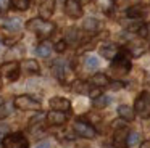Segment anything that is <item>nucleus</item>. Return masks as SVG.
<instances>
[{
	"label": "nucleus",
	"instance_id": "nucleus-1",
	"mask_svg": "<svg viewBox=\"0 0 150 148\" xmlns=\"http://www.w3.org/2000/svg\"><path fill=\"white\" fill-rule=\"evenodd\" d=\"M26 27L29 29V31L36 32L39 37L42 39H47L49 35L53 34V31H55V24L50 21H47V19L44 18H33L29 19V21L26 23Z\"/></svg>",
	"mask_w": 150,
	"mask_h": 148
},
{
	"label": "nucleus",
	"instance_id": "nucleus-2",
	"mask_svg": "<svg viewBox=\"0 0 150 148\" xmlns=\"http://www.w3.org/2000/svg\"><path fill=\"white\" fill-rule=\"evenodd\" d=\"M131 69V60L129 55L126 53V50H120V53L116 55V58L111 63V71H113L116 76H124L127 74Z\"/></svg>",
	"mask_w": 150,
	"mask_h": 148
},
{
	"label": "nucleus",
	"instance_id": "nucleus-3",
	"mask_svg": "<svg viewBox=\"0 0 150 148\" xmlns=\"http://www.w3.org/2000/svg\"><path fill=\"white\" fill-rule=\"evenodd\" d=\"M2 147L4 148H29V142L21 132H15V134H8L2 140Z\"/></svg>",
	"mask_w": 150,
	"mask_h": 148
},
{
	"label": "nucleus",
	"instance_id": "nucleus-4",
	"mask_svg": "<svg viewBox=\"0 0 150 148\" xmlns=\"http://www.w3.org/2000/svg\"><path fill=\"white\" fill-rule=\"evenodd\" d=\"M134 111L139 116H142V118H149L150 116V93L149 92H142L136 98Z\"/></svg>",
	"mask_w": 150,
	"mask_h": 148
},
{
	"label": "nucleus",
	"instance_id": "nucleus-5",
	"mask_svg": "<svg viewBox=\"0 0 150 148\" xmlns=\"http://www.w3.org/2000/svg\"><path fill=\"white\" fill-rule=\"evenodd\" d=\"M13 103L18 109H23V111H26V109H33V111L40 109V103L31 95H18Z\"/></svg>",
	"mask_w": 150,
	"mask_h": 148
},
{
	"label": "nucleus",
	"instance_id": "nucleus-6",
	"mask_svg": "<svg viewBox=\"0 0 150 148\" xmlns=\"http://www.w3.org/2000/svg\"><path fill=\"white\" fill-rule=\"evenodd\" d=\"M0 74L5 76L8 80H16L20 77V64L16 61H8L0 66Z\"/></svg>",
	"mask_w": 150,
	"mask_h": 148
},
{
	"label": "nucleus",
	"instance_id": "nucleus-7",
	"mask_svg": "<svg viewBox=\"0 0 150 148\" xmlns=\"http://www.w3.org/2000/svg\"><path fill=\"white\" fill-rule=\"evenodd\" d=\"M74 132L79 135V137H82V138H94L95 135H97L95 129L92 127L89 122L81 121V119L74 122Z\"/></svg>",
	"mask_w": 150,
	"mask_h": 148
},
{
	"label": "nucleus",
	"instance_id": "nucleus-8",
	"mask_svg": "<svg viewBox=\"0 0 150 148\" xmlns=\"http://www.w3.org/2000/svg\"><path fill=\"white\" fill-rule=\"evenodd\" d=\"M65 13L69 18L76 19L82 16V6L79 3V0H66L65 2Z\"/></svg>",
	"mask_w": 150,
	"mask_h": 148
},
{
	"label": "nucleus",
	"instance_id": "nucleus-9",
	"mask_svg": "<svg viewBox=\"0 0 150 148\" xmlns=\"http://www.w3.org/2000/svg\"><path fill=\"white\" fill-rule=\"evenodd\" d=\"M50 108L52 109H57V111H69L71 109V103H69L68 98H62V97H53V98H50L49 101Z\"/></svg>",
	"mask_w": 150,
	"mask_h": 148
},
{
	"label": "nucleus",
	"instance_id": "nucleus-10",
	"mask_svg": "<svg viewBox=\"0 0 150 148\" xmlns=\"http://www.w3.org/2000/svg\"><path fill=\"white\" fill-rule=\"evenodd\" d=\"M127 129L121 127L115 132V138H113V143H115V148H126L127 147Z\"/></svg>",
	"mask_w": 150,
	"mask_h": 148
},
{
	"label": "nucleus",
	"instance_id": "nucleus-11",
	"mask_svg": "<svg viewBox=\"0 0 150 148\" xmlns=\"http://www.w3.org/2000/svg\"><path fill=\"white\" fill-rule=\"evenodd\" d=\"M66 119H68V116H66L63 111L52 109L50 113H47V121H49L52 125H62V124L66 122Z\"/></svg>",
	"mask_w": 150,
	"mask_h": 148
},
{
	"label": "nucleus",
	"instance_id": "nucleus-12",
	"mask_svg": "<svg viewBox=\"0 0 150 148\" xmlns=\"http://www.w3.org/2000/svg\"><path fill=\"white\" fill-rule=\"evenodd\" d=\"M118 53H120V50H118V47L115 44H105L100 47V55L103 58H107V60H115Z\"/></svg>",
	"mask_w": 150,
	"mask_h": 148
},
{
	"label": "nucleus",
	"instance_id": "nucleus-13",
	"mask_svg": "<svg viewBox=\"0 0 150 148\" xmlns=\"http://www.w3.org/2000/svg\"><path fill=\"white\" fill-rule=\"evenodd\" d=\"M118 114L124 121H132L134 116H136V111H134V108H131L127 105H120L118 106Z\"/></svg>",
	"mask_w": 150,
	"mask_h": 148
},
{
	"label": "nucleus",
	"instance_id": "nucleus-14",
	"mask_svg": "<svg viewBox=\"0 0 150 148\" xmlns=\"http://www.w3.org/2000/svg\"><path fill=\"white\" fill-rule=\"evenodd\" d=\"M82 27H84V31L94 34V32L98 31V27H100V23H98L95 18H86L84 23H82Z\"/></svg>",
	"mask_w": 150,
	"mask_h": 148
},
{
	"label": "nucleus",
	"instance_id": "nucleus-15",
	"mask_svg": "<svg viewBox=\"0 0 150 148\" xmlns=\"http://www.w3.org/2000/svg\"><path fill=\"white\" fill-rule=\"evenodd\" d=\"M53 71H55V76L58 77L62 82H66L68 80V76H69V69L66 64H57L55 68H53Z\"/></svg>",
	"mask_w": 150,
	"mask_h": 148
},
{
	"label": "nucleus",
	"instance_id": "nucleus-16",
	"mask_svg": "<svg viewBox=\"0 0 150 148\" xmlns=\"http://www.w3.org/2000/svg\"><path fill=\"white\" fill-rule=\"evenodd\" d=\"M91 82L94 84L95 87H107V85H110V79H108L105 74H102V73L94 74L92 79H91Z\"/></svg>",
	"mask_w": 150,
	"mask_h": 148
},
{
	"label": "nucleus",
	"instance_id": "nucleus-17",
	"mask_svg": "<svg viewBox=\"0 0 150 148\" xmlns=\"http://www.w3.org/2000/svg\"><path fill=\"white\" fill-rule=\"evenodd\" d=\"M23 69L26 74H37L40 71V68H39V63L36 60H26L23 63Z\"/></svg>",
	"mask_w": 150,
	"mask_h": 148
},
{
	"label": "nucleus",
	"instance_id": "nucleus-18",
	"mask_svg": "<svg viewBox=\"0 0 150 148\" xmlns=\"http://www.w3.org/2000/svg\"><path fill=\"white\" fill-rule=\"evenodd\" d=\"M39 11H40V18H44V19L49 18V16L53 13V0H47V2L40 3Z\"/></svg>",
	"mask_w": 150,
	"mask_h": 148
},
{
	"label": "nucleus",
	"instance_id": "nucleus-19",
	"mask_svg": "<svg viewBox=\"0 0 150 148\" xmlns=\"http://www.w3.org/2000/svg\"><path fill=\"white\" fill-rule=\"evenodd\" d=\"M50 53H52V45H50L49 42H42L40 45L36 47V55L40 58H47Z\"/></svg>",
	"mask_w": 150,
	"mask_h": 148
},
{
	"label": "nucleus",
	"instance_id": "nucleus-20",
	"mask_svg": "<svg viewBox=\"0 0 150 148\" xmlns=\"http://www.w3.org/2000/svg\"><path fill=\"white\" fill-rule=\"evenodd\" d=\"M144 15H147V10L140 5H134V6H131V8H127V16H129V18L137 19V18H142Z\"/></svg>",
	"mask_w": 150,
	"mask_h": 148
},
{
	"label": "nucleus",
	"instance_id": "nucleus-21",
	"mask_svg": "<svg viewBox=\"0 0 150 148\" xmlns=\"http://www.w3.org/2000/svg\"><path fill=\"white\" fill-rule=\"evenodd\" d=\"M21 26H23V23H21L20 18H10V19L5 21V27H7L8 31H13V32L20 31Z\"/></svg>",
	"mask_w": 150,
	"mask_h": 148
},
{
	"label": "nucleus",
	"instance_id": "nucleus-22",
	"mask_svg": "<svg viewBox=\"0 0 150 148\" xmlns=\"http://www.w3.org/2000/svg\"><path fill=\"white\" fill-rule=\"evenodd\" d=\"M73 90L78 93H89L91 92V87L86 82H82V80H76V82H73Z\"/></svg>",
	"mask_w": 150,
	"mask_h": 148
},
{
	"label": "nucleus",
	"instance_id": "nucleus-23",
	"mask_svg": "<svg viewBox=\"0 0 150 148\" xmlns=\"http://www.w3.org/2000/svg\"><path fill=\"white\" fill-rule=\"evenodd\" d=\"M110 101H111L110 97L100 95V97H97V98H94V106H95V108H105V106L110 105Z\"/></svg>",
	"mask_w": 150,
	"mask_h": 148
},
{
	"label": "nucleus",
	"instance_id": "nucleus-24",
	"mask_svg": "<svg viewBox=\"0 0 150 148\" xmlns=\"http://www.w3.org/2000/svg\"><path fill=\"white\" fill-rule=\"evenodd\" d=\"M84 64H86L87 69H97L98 68V58L94 56V55H89V56H86Z\"/></svg>",
	"mask_w": 150,
	"mask_h": 148
},
{
	"label": "nucleus",
	"instance_id": "nucleus-25",
	"mask_svg": "<svg viewBox=\"0 0 150 148\" xmlns=\"http://www.w3.org/2000/svg\"><path fill=\"white\" fill-rule=\"evenodd\" d=\"M11 109H13V103H4V105H0V121L5 119L7 116H10Z\"/></svg>",
	"mask_w": 150,
	"mask_h": 148
},
{
	"label": "nucleus",
	"instance_id": "nucleus-26",
	"mask_svg": "<svg viewBox=\"0 0 150 148\" xmlns=\"http://www.w3.org/2000/svg\"><path fill=\"white\" fill-rule=\"evenodd\" d=\"M66 40L71 42V44H78V40H79V32H78V29H74V27L68 29V32H66Z\"/></svg>",
	"mask_w": 150,
	"mask_h": 148
},
{
	"label": "nucleus",
	"instance_id": "nucleus-27",
	"mask_svg": "<svg viewBox=\"0 0 150 148\" xmlns=\"http://www.w3.org/2000/svg\"><path fill=\"white\" fill-rule=\"evenodd\" d=\"M11 3H13V6H15L16 10H20V11H24V10L29 8L31 0H11Z\"/></svg>",
	"mask_w": 150,
	"mask_h": 148
},
{
	"label": "nucleus",
	"instance_id": "nucleus-28",
	"mask_svg": "<svg viewBox=\"0 0 150 148\" xmlns=\"http://www.w3.org/2000/svg\"><path fill=\"white\" fill-rule=\"evenodd\" d=\"M139 35L142 39H150V23H145V24H140L139 29H137Z\"/></svg>",
	"mask_w": 150,
	"mask_h": 148
},
{
	"label": "nucleus",
	"instance_id": "nucleus-29",
	"mask_svg": "<svg viewBox=\"0 0 150 148\" xmlns=\"http://www.w3.org/2000/svg\"><path fill=\"white\" fill-rule=\"evenodd\" d=\"M140 140L139 134L137 132H129V135H127V147H134V145H137Z\"/></svg>",
	"mask_w": 150,
	"mask_h": 148
},
{
	"label": "nucleus",
	"instance_id": "nucleus-30",
	"mask_svg": "<svg viewBox=\"0 0 150 148\" xmlns=\"http://www.w3.org/2000/svg\"><path fill=\"white\" fill-rule=\"evenodd\" d=\"M11 5V0H0V13L2 11H7Z\"/></svg>",
	"mask_w": 150,
	"mask_h": 148
},
{
	"label": "nucleus",
	"instance_id": "nucleus-31",
	"mask_svg": "<svg viewBox=\"0 0 150 148\" xmlns=\"http://www.w3.org/2000/svg\"><path fill=\"white\" fill-rule=\"evenodd\" d=\"M65 48H66V42L65 40H60V42L55 44V50L57 51H65Z\"/></svg>",
	"mask_w": 150,
	"mask_h": 148
},
{
	"label": "nucleus",
	"instance_id": "nucleus-32",
	"mask_svg": "<svg viewBox=\"0 0 150 148\" xmlns=\"http://www.w3.org/2000/svg\"><path fill=\"white\" fill-rule=\"evenodd\" d=\"M36 148H50V143L49 142H40V143H37Z\"/></svg>",
	"mask_w": 150,
	"mask_h": 148
},
{
	"label": "nucleus",
	"instance_id": "nucleus-33",
	"mask_svg": "<svg viewBox=\"0 0 150 148\" xmlns=\"http://www.w3.org/2000/svg\"><path fill=\"white\" fill-rule=\"evenodd\" d=\"M140 148H150V140H145L140 143Z\"/></svg>",
	"mask_w": 150,
	"mask_h": 148
},
{
	"label": "nucleus",
	"instance_id": "nucleus-34",
	"mask_svg": "<svg viewBox=\"0 0 150 148\" xmlns=\"http://www.w3.org/2000/svg\"><path fill=\"white\" fill-rule=\"evenodd\" d=\"M111 87H113V89H121L123 84H121V82H115V84H111Z\"/></svg>",
	"mask_w": 150,
	"mask_h": 148
},
{
	"label": "nucleus",
	"instance_id": "nucleus-35",
	"mask_svg": "<svg viewBox=\"0 0 150 148\" xmlns=\"http://www.w3.org/2000/svg\"><path fill=\"white\" fill-rule=\"evenodd\" d=\"M0 89H2V77H0Z\"/></svg>",
	"mask_w": 150,
	"mask_h": 148
},
{
	"label": "nucleus",
	"instance_id": "nucleus-36",
	"mask_svg": "<svg viewBox=\"0 0 150 148\" xmlns=\"http://www.w3.org/2000/svg\"><path fill=\"white\" fill-rule=\"evenodd\" d=\"M84 2H87V0H84Z\"/></svg>",
	"mask_w": 150,
	"mask_h": 148
}]
</instances>
